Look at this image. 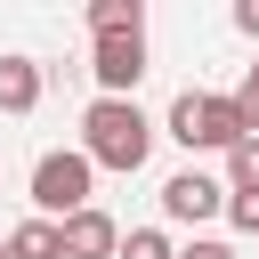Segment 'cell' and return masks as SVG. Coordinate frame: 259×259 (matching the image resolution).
<instances>
[{
	"label": "cell",
	"instance_id": "1",
	"mask_svg": "<svg viewBox=\"0 0 259 259\" xmlns=\"http://www.w3.org/2000/svg\"><path fill=\"white\" fill-rule=\"evenodd\" d=\"M154 138H162V121H154L138 97H97V105L81 113V154H89V170L130 178V170H146Z\"/></svg>",
	"mask_w": 259,
	"mask_h": 259
},
{
	"label": "cell",
	"instance_id": "2",
	"mask_svg": "<svg viewBox=\"0 0 259 259\" xmlns=\"http://www.w3.org/2000/svg\"><path fill=\"white\" fill-rule=\"evenodd\" d=\"M162 138H178L186 154H235V146H243L235 89H178L170 113H162Z\"/></svg>",
	"mask_w": 259,
	"mask_h": 259
},
{
	"label": "cell",
	"instance_id": "3",
	"mask_svg": "<svg viewBox=\"0 0 259 259\" xmlns=\"http://www.w3.org/2000/svg\"><path fill=\"white\" fill-rule=\"evenodd\" d=\"M89 186H97V170H89V154L81 146H57V154H40L32 162V219H73V210H89Z\"/></svg>",
	"mask_w": 259,
	"mask_h": 259
},
{
	"label": "cell",
	"instance_id": "4",
	"mask_svg": "<svg viewBox=\"0 0 259 259\" xmlns=\"http://www.w3.org/2000/svg\"><path fill=\"white\" fill-rule=\"evenodd\" d=\"M89 73H97V97H138V81H146V32L89 40Z\"/></svg>",
	"mask_w": 259,
	"mask_h": 259
},
{
	"label": "cell",
	"instance_id": "5",
	"mask_svg": "<svg viewBox=\"0 0 259 259\" xmlns=\"http://www.w3.org/2000/svg\"><path fill=\"white\" fill-rule=\"evenodd\" d=\"M219 210H227V178H210V170L162 178V219H170V227H202V219H219Z\"/></svg>",
	"mask_w": 259,
	"mask_h": 259
},
{
	"label": "cell",
	"instance_id": "6",
	"mask_svg": "<svg viewBox=\"0 0 259 259\" xmlns=\"http://www.w3.org/2000/svg\"><path fill=\"white\" fill-rule=\"evenodd\" d=\"M65 259H121V227H113V210H73L65 219Z\"/></svg>",
	"mask_w": 259,
	"mask_h": 259
},
{
	"label": "cell",
	"instance_id": "7",
	"mask_svg": "<svg viewBox=\"0 0 259 259\" xmlns=\"http://www.w3.org/2000/svg\"><path fill=\"white\" fill-rule=\"evenodd\" d=\"M40 89H49L40 57H0V113H32V105H40Z\"/></svg>",
	"mask_w": 259,
	"mask_h": 259
},
{
	"label": "cell",
	"instance_id": "8",
	"mask_svg": "<svg viewBox=\"0 0 259 259\" xmlns=\"http://www.w3.org/2000/svg\"><path fill=\"white\" fill-rule=\"evenodd\" d=\"M8 251L16 259H65V227L57 219H16L8 227Z\"/></svg>",
	"mask_w": 259,
	"mask_h": 259
},
{
	"label": "cell",
	"instance_id": "9",
	"mask_svg": "<svg viewBox=\"0 0 259 259\" xmlns=\"http://www.w3.org/2000/svg\"><path fill=\"white\" fill-rule=\"evenodd\" d=\"M105 32H146V0H89V40Z\"/></svg>",
	"mask_w": 259,
	"mask_h": 259
},
{
	"label": "cell",
	"instance_id": "10",
	"mask_svg": "<svg viewBox=\"0 0 259 259\" xmlns=\"http://www.w3.org/2000/svg\"><path fill=\"white\" fill-rule=\"evenodd\" d=\"M227 194H259V138H243L227 154Z\"/></svg>",
	"mask_w": 259,
	"mask_h": 259
},
{
	"label": "cell",
	"instance_id": "11",
	"mask_svg": "<svg viewBox=\"0 0 259 259\" xmlns=\"http://www.w3.org/2000/svg\"><path fill=\"white\" fill-rule=\"evenodd\" d=\"M121 259H178V243H170L162 227H130V235H121Z\"/></svg>",
	"mask_w": 259,
	"mask_h": 259
},
{
	"label": "cell",
	"instance_id": "12",
	"mask_svg": "<svg viewBox=\"0 0 259 259\" xmlns=\"http://www.w3.org/2000/svg\"><path fill=\"white\" fill-rule=\"evenodd\" d=\"M235 113H243V138H259V65L243 73V89H235Z\"/></svg>",
	"mask_w": 259,
	"mask_h": 259
},
{
	"label": "cell",
	"instance_id": "13",
	"mask_svg": "<svg viewBox=\"0 0 259 259\" xmlns=\"http://www.w3.org/2000/svg\"><path fill=\"white\" fill-rule=\"evenodd\" d=\"M227 219H235L243 235H259V194H227Z\"/></svg>",
	"mask_w": 259,
	"mask_h": 259
},
{
	"label": "cell",
	"instance_id": "14",
	"mask_svg": "<svg viewBox=\"0 0 259 259\" xmlns=\"http://www.w3.org/2000/svg\"><path fill=\"white\" fill-rule=\"evenodd\" d=\"M178 259H235V243H219V235H194V243H186Z\"/></svg>",
	"mask_w": 259,
	"mask_h": 259
},
{
	"label": "cell",
	"instance_id": "15",
	"mask_svg": "<svg viewBox=\"0 0 259 259\" xmlns=\"http://www.w3.org/2000/svg\"><path fill=\"white\" fill-rule=\"evenodd\" d=\"M235 32H243V40H259V0H235Z\"/></svg>",
	"mask_w": 259,
	"mask_h": 259
},
{
	"label": "cell",
	"instance_id": "16",
	"mask_svg": "<svg viewBox=\"0 0 259 259\" xmlns=\"http://www.w3.org/2000/svg\"><path fill=\"white\" fill-rule=\"evenodd\" d=\"M0 259H16V251H8V235H0Z\"/></svg>",
	"mask_w": 259,
	"mask_h": 259
}]
</instances>
